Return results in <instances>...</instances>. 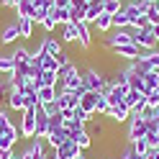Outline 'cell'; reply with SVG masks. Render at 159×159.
<instances>
[{
    "mask_svg": "<svg viewBox=\"0 0 159 159\" xmlns=\"http://www.w3.org/2000/svg\"><path fill=\"white\" fill-rule=\"evenodd\" d=\"M103 11H105L108 16L121 13V11H123V0H103Z\"/></svg>",
    "mask_w": 159,
    "mask_h": 159,
    "instance_id": "28",
    "label": "cell"
},
{
    "mask_svg": "<svg viewBox=\"0 0 159 159\" xmlns=\"http://www.w3.org/2000/svg\"><path fill=\"white\" fill-rule=\"evenodd\" d=\"M18 128H21V136L34 139V134H36V108H26V111L21 113Z\"/></svg>",
    "mask_w": 159,
    "mask_h": 159,
    "instance_id": "6",
    "label": "cell"
},
{
    "mask_svg": "<svg viewBox=\"0 0 159 159\" xmlns=\"http://www.w3.org/2000/svg\"><path fill=\"white\" fill-rule=\"evenodd\" d=\"M18 39H21V31H18V23H16V18H13V21L0 31V44L8 46V44H16Z\"/></svg>",
    "mask_w": 159,
    "mask_h": 159,
    "instance_id": "12",
    "label": "cell"
},
{
    "mask_svg": "<svg viewBox=\"0 0 159 159\" xmlns=\"http://www.w3.org/2000/svg\"><path fill=\"white\" fill-rule=\"evenodd\" d=\"M113 28H131V23H128V16H126L123 11L113 16Z\"/></svg>",
    "mask_w": 159,
    "mask_h": 159,
    "instance_id": "35",
    "label": "cell"
},
{
    "mask_svg": "<svg viewBox=\"0 0 159 159\" xmlns=\"http://www.w3.org/2000/svg\"><path fill=\"white\" fill-rule=\"evenodd\" d=\"M121 159H139V157L134 154V149H131V146H126V152L121 154Z\"/></svg>",
    "mask_w": 159,
    "mask_h": 159,
    "instance_id": "41",
    "label": "cell"
},
{
    "mask_svg": "<svg viewBox=\"0 0 159 159\" xmlns=\"http://www.w3.org/2000/svg\"><path fill=\"white\" fill-rule=\"evenodd\" d=\"M108 108H111V103H108V98L100 93V98H98V105H95V113H93V116H105V113H108Z\"/></svg>",
    "mask_w": 159,
    "mask_h": 159,
    "instance_id": "34",
    "label": "cell"
},
{
    "mask_svg": "<svg viewBox=\"0 0 159 159\" xmlns=\"http://www.w3.org/2000/svg\"><path fill=\"white\" fill-rule=\"evenodd\" d=\"M41 111L52 118V116H57V113H62L59 111V105H57V100H49V103H41Z\"/></svg>",
    "mask_w": 159,
    "mask_h": 159,
    "instance_id": "38",
    "label": "cell"
},
{
    "mask_svg": "<svg viewBox=\"0 0 159 159\" xmlns=\"http://www.w3.org/2000/svg\"><path fill=\"white\" fill-rule=\"evenodd\" d=\"M8 108H13V111H26V98L23 93H18V90H11L8 93Z\"/></svg>",
    "mask_w": 159,
    "mask_h": 159,
    "instance_id": "21",
    "label": "cell"
},
{
    "mask_svg": "<svg viewBox=\"0 0 159 159\" xmlns=\"http://www.w3.org/2000/svg\"><path fill=\"white\" fill-rule=\"evenodd\" d=\"M16 69V59L11 57V54H0V72L3 75H11Z\"/></svg>",
    "mask_w": 159,
    "mask_h": 159,
    "instance_id": "29",
    "label": "cell"
},
{
    "mask_svg": "<svg viewBox=\"0 0 159 159\" xmlns=\"http://www.w3.org/2000/svg\"><path fill=\"white\" fill-rule=\"evenodd\" d=\"M128 146H131V149H134V154H136L139 159H141V157H146L149 152H152V146H149V144H146V139H139V141H136V144H128Z\"/></svg>",
    "mask_w": 159,
    "mask_h": 159,
    "instance_id": "31",
    "label": "cell"
},
{
    "mask_svg": "<svg viewBox=\"0 0 159 159\" xmlns=\"http://www.w3.org/2000/svg\"><path fill=\"white\" fill-rule=\"evenodd\" d=\"M39 105L41 103H49V100H57V95H59V87H39Z\"/></svg>",
    "mask_w": 159,
    "mask_h": 159,
    "instance_id": "24",
    "label": "cell"
},
{
    "mask_svg": "<svg viewBox=\"0 0 159 159\" xmlns=\"http://www.w3.org/2000/svg\"><path fill=\"white\" fill-rule=\"evenodd\" d=\"M144 3H146V5H149V3H157V0H144Z\"/></svg>",
    "mask_w": 159,
    "mask_h": 159,
    "instance_id": "47",
    "label": "cell"
},
{
    "mask_svg": "<svg viewBox=\"0 0 159 159\" xmlns=\"http://www.w3.org/2000/svg\"><path fill=\"white\" fill-rule=\"evenodd\" d=\"M49 157H52V159H77V157H82V149H80L75 141H64L62 146L52 149Z\"/></svg>",
    "mask_w": 159,
    "mask_h": 159,
    "instance_id": "7",
    "label": "cell"
},
{
    "mask_svg": "<svg viewBox=\"0 0 159 159\" xmlns=\"http://www.w3.org/2000/svg\"><path fill=\"white\" fill-rule=\"evenodd\" d=\"M113 52V57H118V59H123V62H136L139 57H141V49H139L136 44H123V46H116V49H111Z\"/></svg>",
    "mask_w": 159,
    "mask_h": 159,
    "instance_id": "8",
    "label": "cell"
},
{
    "mask_svg": "<svg viewBox=\"0 0 159 159\" xmlns=\"http://www.w3.org/2000/svg\"><path fill=\"white\" fill-rule=\"evenodd\" d=\"M146 126H149L146 118H141L139 113H131V118H128V131H126V141L136 144L139 139H144L146 136Z\"/></svg>",
    "mask_w": 159,
    "mask_h": 159,
    "instance_id": "4",
    "label": "cell"
},
{
    "mask_svg": "<svg viewBox=\"0 0 159 159\" xmlns=\"http://www.w3.org/2000/svg\"><path fill=\"white\" fill-rule=\"evenodd\" d=\"M52 13H54V18H57V23H59V26L69 23V8H57V5H54V11H52Z\"/></svg>",
    "mask_w": 159,
    "mask_h": 159,
    "instance_id": "33",
    "label": "cell"
},
{
    "mask_svg": "<svg viewBox=\"0 0 159 159\" xmlns=\"http://www.w3.org/2000/svg\"><path fill=\"white\" fill-rule=\"evenodd\" d=\"M141 159H159V149H152L146 157H141Z\"/></svg>",
    "mask_w": 159,
    "mask_h": 159,
    "instance_id": "43",
    "label": "cell"
},
{
    "mask_svg": "<svg viewBox=\"0 0 159 159\" xmlns=\"http://www.w3.org/2000/svg\"><path fill=\"white\" fill-rule=\"evenodd\" d=\"M146 105H152V108L159 105V90H149L146 93Z\"/></svg>",
    "mask_w": 159,
    "mask_h": 159,
    "instance_id": "39",
    "label": "cell"
},
{
    "mask_svg": "<svg viewBox=\"0 0 159 159\" xmlns=\"http://www.w3.org/2000/svg\"><path fill=\"white\" fill-rule=\"evenodd\" d=\"M57 26H59V23H57V18H54V13H49V16L44 18V21H41V28H44V34H52V31H54Z\"/></svg>",
    "mask_w": 159,
    "mask_h": 159,
    "instance_id": "36",
    "label": "cell"
},
{
    "mask_svg": "<svg viewBox=\"0 0 159 159\" xmlns=\"http://www.w3.org/2000/svg\"><path fill=\"white\" fill-rule=\"evenodd\" d=\"M152 121H157V123H159V105L154 108V118H152Z\"/></svg>",
    "mask_w": 159,
    "mask_h": 159,
    "instance_id": "46",
    "label": "cell"
},
{
    "mask_svg": "<svg viewBox=\"0 0 159 159\" xmlns=\"http://www.w3.org/2000/svg\"><path fill=\"white\" fill-rule=\"evenodd\" d=\"M16 23H18V31H21V39H31L34 36V21L26 16H16Z\"/></svg>",
    "mask_w": 159,
    "mask_h": 159,
    "instance_id": "20",
    "label": "cell"
},
{
    "mask_svg": "<svg viewBox=\"0 0 159 159\" xmlns=\"http://www.w3.org/2000/svg\"><path fill=\"white\" fill-rule=\"evenodd\" d=\"M131 36H134V44L141 49V52H149V49H157L159 41L152 34V26L149 28H131Z\"/></svg>",
    "mask_w": 159,
    "mask_h": 159,
    "instance_id": "5",
    "label": "cell"
},
{
    "mask_svg": "<svg viewBox=\"0 0 159 159\" xmlns=\"http://www.w3.org/2000/svg\"><path fill=\"white\" fill-rule=\"evenodd\" d=\"M98 98H100V93H95V90H87L82 98H80V108L82 111H87V113H95V105H98Z\"/></svg>",
    "mask_w": 159,
    "mask_h": 159,
    "instance_id": "18",
    "label": "cell"
},
{
    "mask_svg": "<svg viewBox=\"0 0 159 159\" xmlns=\"http://www.w3.org/2000/svg\"><path fill=\"white\" fill-rule=\"evenodd\" d=\"M41 49H44L46 54H52V57H59V54L64 52V44L59 41V39H54L52 34H44L41 36Z\"/></svg>",
    "mask_w": 159,
    "mask_h": 159,
    "instance_id": "10",
    "label": "cell"
},
{
    "mask_svg": "<svg viewBox=\"0 0 159 159\" xmlns=\"http://www.w3.org/2000/svg\"><path fill=\"white\" fill-rule=\"evenodd\" d=\"M146 18H149V23H159V0H157V3H149L146 5Z\"/></svg>",
    "mask_w": 159,
    "mask_h": 159,
    "instance_id": "32",
    "label": "cell"
},
{
    "mask_svg": "<svg viewBox=\"0 0 159 159\" xmlns=\"http://www.w3.org/2000/svg\"><path fill=\"white\" fill-rule=\"evenodd\" d=\"M54 5L57 8H72V5H69V0H54Z\"/></svg>",
    "mask_w": 159,
    "mask_h": 159,
    "instance_id": "44",
    "label": "cell"
},
{
    "mask_svg": "<svg viewBox=\"0 0 159 159\" xmlns=\"http://www.w3.org/2000/svg\"><path fill=\"white\" fill-rule=\"evenodd\" d=\"M49 136V116L41 111V105H36V134L34 139H46Z\"/></svg>",
    "mask_w": 159,
    "mask_h": 159,
    "instance_id": "14",
    "label": "cell"
},
{
    "mask_svg": "<svg viewBox=\"0 0 159 159\" xmlns=\"http://www.w3.org/2000/svg\"><path fill=\"white\" fill-rule=\"evenodd\" d=\"M98 16H103V0H87V5H85V21L93 26L98 21Z\"/></svg>",
    "mask_w": 159,
    "mask_h": 159,
    "instance_id": "16",
    "label": "cell"
},
{
    "mask_svg": "<svg viewBox=\"0 0 159 159\" xmlns=\"http://www.w3.org/2000/svg\"><path fill=\"white\" fill-rule=\"evenodd\" d=\"M18 139H21V128H18L13 121H8L0 126V154L3 152H13Z\"/></svg>",
    "mask_w": 159,
    "mask_h": 159,
    "instance_id": "2",
    "label": "cell"
},
{
    "mask_svg": "<svg viewBox=\"0 0 159 159\" xmlns=\"http://www.w3.org/2000/svg\"><path fill=\"white\" fill-rule=\"evenodd\" d=\"M69 141H75V144L85 152V149L93 146V136L87 134V128H82V131H72V134H69Z\"/></svg>",
    "mask_w": 159,
    "mask_h": 159,
    "instance_id": "17",
    "label": "cell"
},
{
    "mask_svg": "<svg viewBox=\"0 0 159 159\" xmlns=\"http://www.w3.org/2000/svg\"><path fill=\"white\" fill-rule=\"evenodd\" d=\"M11 57L16 59V64H21V62H28V59H31V49H26V46H16L13 52H11Z\"/></svg>",
    "mask_w": 159,
    "mask_h": 159,
    "instance_id": "30",
    "label": "cell"
},
{
    "mask_svg": "<svg viewBox=\"0 0 159 159\" xmlns=\"http://www.w3.org/2000/svg\"><path fill=\"white\" fill-rule=\"evenodd\" d=\"M34 0H18V5H16V16H26V18H31L34 16Z\"/></svg>",
    "mask_w": 159,
    "mask_h": 159,
    "instance_id": "25",
    "label": "cell"
},
{
    "mask_svg": "<svg viewBox=\"0 0 159 159\" xmlns=\"http://www.w3.org/2000/svg\"><path fill=\"white\" fill-rule=\"evenodd\" d=\"M108 82H111V80L105 77V72H103V69H95V67H87V69H82V85L87 87V90L103 93L105 87H108Z\"/></svg>",
    "mask_w": 159,
    "mask_h": 159,
    "instance_id": "1",
    "label": "cell"
},
{
    "mask_svg": "<svg viewBox=\"0 0 159 159\" xmlns=\"http://www.w3.org/2000/svg\"><path fill=\"white\" fill-rule=\"evenodd\" d=\"M141 77H144L146 90H159V69H152V72H146V75H141Z\"/></svg>",
    "mask_w": 159,
    "mask_h": 159,
    "instance_id": "27",
    "label": "cell"
},
{
    "mask_svg": "<svg viewBox=\"0 0 159 159\" xmlns=\"http://www.w3.org/2000/svg\"><path fill=\"white\" fill-rule=\"evenodd\" d=\"M41 159H52V157H41Z\"/></svg>",
    "mask_w": 159,
    "mask_h": 159,
    "instance_id": "49",
    "label": "cell"
},
{
    "mask_svg": "<svg viewBox=\"0 0 159 159\" xmlns=\"http://www.w3.org/2000/svg\"><path fill=\"white\" fill-rule=\"evenodd\" d=\"M77 46L80 49H90L93 46V31H90V23L87 21L77 23Z\"/></svg>",
    "mask_w": 159,
    "mask_h": 159,
    "instance_id": "11",
    "label": "cell"
},
{
    "mask_svg": "<svg viewBox=\"0 0 159 159\" xmlns=\"http://www.w3.org/2000/svg\"><path fill=\"white\" fill-rule=\"evenodd\" d=\"M69 21L72 23H82L85 21V8H69Z\"/></svg>",
    "mask_w": 159,
    "mask_h": 159,
    "instance_id": "37",
    "label": "cell"
},
{
    "mask_svg": "<svg viewBox=\"0 0 159 159\" xmlns=\"http://www.w3.org/2000/svg\"><path fill=\"white\" fill-rule=\"evenodd\" d=\"M62 44H77V23H64L62 26Z\"/></svg>",
    "mask_w": 159,
    "mask_h": 159,
    "instance_id": "22",
    "label": "cell"
},
{
    "mask_svg": "<svg viewBox=\"0 0 159 159\" xmlns=\"http://www.w3.org/2000/svg\"><path fill=\"white\" fill-rule=\"evenodd\" d=\"M123 44H134L131 28H111L108 34H103V46L116 49V46H123Z\"/></svg>",
    "mask_w": 159,
    "mask_h": 159,
    "instance_id": "3",
    "label": "cell"
},
{
    "mask_svg": "<svg viewBox=\"0 0 159 159\" xmlns=\"http://www.w3.org/2000/svg\"><path fill=\"white\" fill-rule=\"evenodd\" d=\"M69 5H72V8H85L87 0H69Z\"/></svg>",
    "mask_w": 159,
    "mask_h": 159,
    "instance_id": "42",
    "label": "cell"
},
{
    "mask_svg": "<svg viewBox=\"0 0 159 159\" xmlns=\"http://www.w3.org/2000/svg\"><path fill=\"white\" fill-rule=\"evenodd\" d=\"M34 82H36L39 87H57V85H59V75H57V72H49V69H44V72L39 75Z\"/></svg>",
    "mask_w": 159,
    "mask_h": 159,
    "instance_id": "19",
    "label": "cell"
},
{
    "mask_svg": "<svg viewBox=\"0 0 159 159\" xmlns=\"http://www.w3.org/2000/svg\"><path fill=\"white\" fill-rule=\"evenodd\" d=\"M64 141H69V131L62 126V128H54V131H49V136H46V144H49V149H57V146H62Z\"/></svg>",
    "mask_w": 159,
    "mask_h": 159,
    "instance_id": "15",
    "label": "cell"
},
{
    "mask_svg": "<svg viewBox=\"0 0 159 159\" xmlns=\"http://www.w3.org/2000/svg\"><path fill=\"white\" fill-rule=\"evenodd\" d=\"M105 118L121 126V123H128V118H131V111L126 108V103H118V105H111V108H108Z\"/></svg>",
    "mask_w": 159,
    "mask_h": 159,
    "instance_id": "9",
    "label": "cell"
},
{
    "mask_svg": "<svg viewBox=\"0 0 159 159\" xmlns=\"http://www.w3.org/2000/svg\"><path fill=\"white\" fill-rule=\"evenodd\" d=\"M77 159H87V157H77Z\"/></svg>",
    "mask_w": 159,
    "mask_h": 159,
    "instance_id": "48",
    "label": "cell"
},
{
    "mask_svg": "<svg viewBox=\"0 0 159 159\" xmlns=\"http://www.w3.org/2000/svg\"><path fill=\"white\" fill-rule=\"evenodd\" d=\"M93 26H95L100 34H108V31L113 28V16H108V13L103 11V16H98V21H95Z\"/></svg>",
    "mask_w": 159,
    "mask_h": 159,
    "instance_id": "23",
    "label": "cell"
},
{
    "mask_svg": "<svg viewBox=\"0 0 159 159\" xmlns=\"http://www.w3.org/2000/svg\"><path fill=\"white\" fill-rule=\"evenodd\" d=\"M77 103H80V95H77V93L59 90V95H57V105H59V111H72Z\"/></svg>",
    "mask_w": 159,
    "mask_h": 159,
    "instance_id": "13",
    "label": "cell"
},
{
    "mask_svg": "<svg viewBox=\"0 0 159 159\" xmlns=\"http://www.w3.org/2000/svg\"><path fill=\"white\" fill-rule=\"evenodd\" d=\"M152 34H154V39L159 41V23H154V26H152Z\"/></svg>",
    "mask_w": 159,
    "mask_h": 159,
    "instance_id": "45",
    "label": "cell"
},
{
    "mask_svg": "<svg viewBox=\"0 0 159 159\" xmlns=\"http://www.w3.org/2000/svg\"><path fill=\"white\" fill-rule=\"evenodd\" d=\"M57 64H59V69H62V67H67V64H72V59H69L67 52H62V54L57 57Z\"/></svg>",
    "mask_w": 159,
    "mask_h": 159,
    "instance_id": "40",
    "label": "cell"
},
{
    "mask_svg": "<svg viewBox=\"0 0 159 159\" xmlns=\"http://www.w3.org/2000/svg\"><path fill=\"white\" fill-rule=\"evenodd\" d=\"M139 59H144V62L152 67V69H159V49H149V52H141V57Z\"/></svg>",
    "mask_w": 159,
    "mask_h": 159,
    "instance_id": "26",
    "label": "cell"
}]
</instances>
